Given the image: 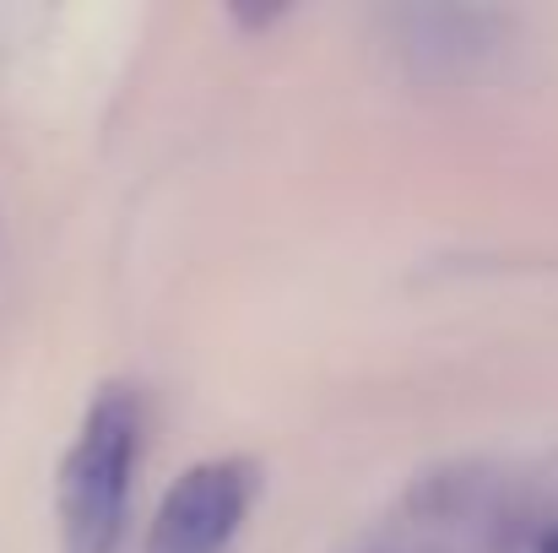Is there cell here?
<instances>
[{
  "label": "cell",
  "instance_id": "cell-1",
  "mask_svg": "<svg viewBox=\"0 0 558 553\" xmlns=\"http://www.w3.org/2000/svg\"><path fill=\"white\" fill-rule=\"evenodd\" d=\"M142 456V407L125 385H109L65 456L60 472V532L65 553H114L125 538L131 478Z\"/></svg>",
  "mask_w": 558,
  "mask_h": 553
},
{
  "label": "cell",
  "instance_id": "cell-2",
  "mask_svg": "<svg viewBox=\"0 0 558 553\" xmlns=\"http://www.w3.org/2000/svg\"><path fill=\"white\" fill-rule=\"evenodd\" d=\"M510 521L515 516L488 478L445 472L407 500V510L369 553H499Z\"/></svg>",
  "mask_w": 558,
  "mask_h": 553
},
{
  "label": "cell",
  "instance_id": "cell-3",
  "mask_svg": "<svg viewBox=\"0 0 558 553\" xmlns=\"http://www.w3.org/2000/svg\"><path fill=\"white\" fill-rule=\"evenodd\" d=\"M255 500L250 461H201L169 489L147 553H228Z\"/></svg>",
  "mask_w": 558,
  "mask_h": 553
},
{
  "label": "cell",
  "instance_id": "cell-4",
  "mask_svg": "<svg viewBox=\"0 0 558 553\" xmlns=\"http://www.w3.org/2000/svg\"><path fill=\"white\" fill-rule=\"evenodd\" d=\"M521 538H526V553H558V483L548 494V505L521 521Z\"/></svg>",
  "mask_w": 558,
  "mask_h": 553
}]
</instances>
